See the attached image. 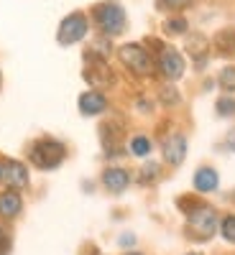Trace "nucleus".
Instances as JSON below:
<instances>
[{
  "instance_id": "1",
  "label": "nucleus",
  "mask_w": 235,
  "mask_h": 255,
  "mask_svg": "<svg viewBox=\"0 0 235 255\" xmlns=\"http://www.w3.org/2000/svg\"><path fill=\"white\" fill-rule=\"evenodd\" d=\"M64 158H67V145L49 135L33 140L28 148V161L41 171H54L56 166L64 163Z\"/></svg>"
},
{
  "instance_id": "2",
  "label": "nucleus",
  "mask_w": 235,
  "mask_h": 255,
  "mask_svg": "<svg viewBox=\"0 0 235 255\" xmlns=\"http://www.w3.org/2000/svg\"><path fill=\"white\" fill-rule=\"evenodd\" d=\"M92 18H95V26L108 36H120L128 26V18H125V10L120 3H115V0H108V3H97L92 8Z\"/></svg>"
},
{
  "instance_id": "3",
  "label": "nucleus",
  "mask_w": 235,
  "mask_h": 255,
  "mask_svg": "<svg viewBox=\"0 0 235 255\" xmlns=\"http://www.w3.org/2000/svg\"><path fill=\"white\" fill-rule=\"evenodd\" d=\"M118 59L120 64L136 77H148L154 72V59L141 44H123L118 49Z\"/></svg>"
},
{
  "instance_id": "4",
  "label": "nucleus",
  "mask_w": 235,
  "mask_h": 255,
  "mask_svg": "<svg viewBox=\"0 0 235 255\" xmlns=\"http://www.w3.org/2000/svg\"><path fill=\"white\" fill-rule=\"evenodd\" d=\"M87 31H90L87 15L79 13V10H74V13H69V15L59 23L56 41H59L61 46H72V44H77V41H82L84 36H87Z\"/></svg>"
},
{
  "instance_id": "5",
  "label": "nucleus",
  "mask_w": 235,
  "mask_h": 255,
  "mask_svg": "<svg viewBox=\"0 0 235 255\" xmlns=\"http://www.w3.org/2000/svg\"><path fill=\"white\" fill-rule=\"evenodd\" d=\"M187 215H189V230L195 232L200 240H207V238L215 235V230H218V212L212 207L200 204L195 209H187Z\"/></svg>"
},
{
  "instance_id": "6",
  "label": "nucleus",
  "mask_w": 235,
  "mask_h": 255,
  "mask_svg": "<svg viewBox=\"0 0 235 255\" xmlns=\"http://www.w3.org/2000/svg\"><path fill=\"white\" fill-rule=\"evenodd\" d=\"M0 186L26 189V186H28V168L20 163V161L0 158Z\"/></svg>"
},
{
  "instance_id": "7",
  "label": "nucleus",
  "mask_w": 235,
  "mask_h": 255,
  "mask_svg": "<svg viewBox=\"0 0 235 255\" xmlns=\"http://www.w3.org/2000/svg\"><path fill=\"white\" fill-rule=\"evenodd\" d=\"M84 59H87V67H84V79H87L92 87H108V84H113V72L108 67V61L95 56V54H84Z\"/></svg>"
},
{
  "instance_id": "8",
  "label": "nucleus",
  "mask_w": 235,
  "mask_h": 255,
  "mask_svg": "<svg viewBox=\"0 0 235 255\" xmlns=\"http://www.w3.org/2000/svg\"><path fill=\"white\" fill-rule=\"evenodd\" d=\"M156 67H159V72L166 77V79H179L182 74H184V56L174 49V46H161L159 49V61H156Z\"/></svg>"
},
{
  "instance_id": "9",
  "label": "nucleus",
  "mask_w": 235,
  "mask_h": 255,
  "mask_svg": "<svg viewBox=\"0 0 235 255\" xmlns=\"http://www.w3.org/2000/svg\"><path fill=\"white\" fill-rule=\"evenodd\" d=\"M161 151H164V161H166V163L182 166L184 158H187V138H184L182 133H172V135L164 140Z\"/></svg>"
},
{
  "instance_id": "10",
  "label": "nucleus",
  "mask_w": 235,
  "mask_h": 255,
  "mask_svg": "<svg viewBox=\"0 0 235 255\" xmlns=\"http://www.w3.org/2000/svg\"><path fill=\"white\" fill-rule=\"evenodd\" d=\"M79 113L84 118H95V115H102L105 110H108V97H105L102 92L97 90H90V92H84L79 95Z\"/></svg>"
},
{
  "instance_id": "11",
  "label": "nucleus",
  "mask_w": 235,
  "mask_h": 255,
  "mask_svg": "<svg viewBox=\"0 0 235 255\" xmlns=\"http://www.w3.org/2000/svg\"><path fill=\"white\" fill-rule=\"evenodd\" d=\"M131 184V174L125 171L123 166H110L102 171V186L110 191V194H123Z\"/></svg>"
},
{
  "instance_id": "12",
  "label": "nucleus",
  "mask_w": 235,
  "mask_h": 255,
  "mask_svg": "<svg viewBox=\"0 0 235 255\" xmlns=\"http://www.w3.org/2000/svg\"><path fill=\"white\" fill-rule=\"evenodd\" d=\"M120 135L123 130L115 125V123H105L100 128V140H102V148H105V156H120L123 151V143H120Z\"/></svg>"
},
{
  "instance_id": "13",
  "label": "nucleus",
  "mask_w": 235,
  "mask_h": 255,
  "mask_svg": "<svg viewBox=\"0 0 235 255\" xmlns=\"http://www.w3.org/2000/svg\"><path fill=\"white\" fill-rule=\"evenodd\" d=\"M192 184H195V189L200 191V194H210V191H218L220 186V176L212 166H200L195 171V179H192Z\"/></svg>"
},
{
  "instance_id": "14",
  "label": "nucleus",
  "mask_w": 235,
  "mask_h": 255,
  "mask_svg": "<svg viewBox=\"0 0 235 255\" xmlns=\"http://www.w3.org/2000/svg\"><path fill=\"white\" fill-rule=\"evenodd\" d=\"M187 54L192 56V61L197 64V69H202L207 64V56H210V49H207V38L202 33H192L187 36Z\"/></svg>"
},
{
  "instance_id": "15",
  "label": "nucleus",
  "mask_w": 235,
  "mask_h": 255,
  "mask_svg": "<svg viewBox=\"0 0 235 255\" xmlns=\"http://www.w3.org/2000/svg\"><path fill=\"white\" fill-rule=\"evenodd\" d=\"M20 209H23V199H20L15 189L0 194V217H15Z\"/></svg>"
},
{
  "instance_id": "16",
  "label": "nucleus",
  "mask_w": 235,
  "mask_h": 255,
  "mask_svg": "<svg viewBox=\"0 0 235 255\" xmlns=\"http://www.w3.org/2000/svg\"><path fill=\"white\" fill-rule=\"evenodd\" d=\"M151 151H154V143L148 135H133L131 143H128V153L136 156V158H146Z\"/></svg>"
},
{
  "instance_id": "17",
  "label": "nucleus",
  "mask_w": 235,
  "mask_h": 255,
  "mask_svg": "<svg viewBox=\"0 0 235 255\" xmlns=\"http://www.w3.org/2000/svg\"><path fill=\"white\" fill-rule=\"evenodd\" d=\"M161 174V166L159 163H143L141 166V171H138V184L148 186V184H154Z\"/></svg>"
},
{
  "instance_id": "18",
  "label": "nucleus",
  "mask_w": 235,
  "mask_h": 255,
  "mask_svg": "<svg viewBox=\"0 0 235 255\" xmlns=\"http://www.w3.org/2000/svg\"><path fill=\"white\" fill-rule=\"evenodd\" d=\"M218 84H220V90L233 95L235 92V67H223L218 74Z\"/></svg>"
},
{
  "instance_id": "19",
  "label": "nucleus",
  "mask_w": 235,
  "mask_h": 255,
  "mask_svg": "<svg viewBox=\"0 0 235 255\" xmlns=\"http://www.w3.org/2000/svg\"><path fill=\"white\" fill-rule=\"evenodd\" d=\"M187 20L182 18V15H174V18H166L164 20V31L169 33V36H182V33H187Z\"/></svg>"
},
{
  "instance_id": "20",
  "label": "nucleus",
  "mask_w": 235,
  "mask_h": 255,
  "mask_svg": "<svg viewBox=\"0 0 235 255\" xmlns=\"http://www.w3.org/2000/svg\"><path fill=\"white\" fill-rule=\"evenodd\" d=\"M195 0H156V8L159 10H172V13H179V10H187L192 8Z\"/></svg>"
},
{
  "instance_id": "21",
  "label": "nucleus",
  "mask_w": 235,
  "mask_h": 255,
  "mask_svg": "<svg viewBox=\"0 0 235 255\" xmlns=\"http://www.w3.org/2000/svg\"><path fill=\"white\" fill-rule=\"evenodd\" d=\"M215 113L220 115V118H233L235 115V97H220L218 100V105H215Z\"/></svg>"
},
{
  "instance_id": "22",
  "label": "nucleus",
  "mask_w": 235,
  "mask_h": 255,
  "mask_svg": "<svg viewBox=\"0 0 235 255\" xmlns=\"http://www.w3.org/2000/svg\"><path fill=\"white\" fill-rule=\"evenodd\" d=\"M220 232H223V238L228 243L235 245V215H225L223 222H220Z\"/></svg>"
},
{
  "instance_id": "23",
  "label": "nucleus",
  "mask_w": 235,
  "mask_h": 255,
  "mask_svg": "<svg viewBox=\"0 0 235 255\" xmlns=\"http://www.w3.org/2000/svg\"><path fill=\"white\" fill-rule=\"evenodd\" d=\"M8 250H10V232L0 227V255H8Z\"/></svg>"
},
{
  "instance_id": "24",
  "label": "nucleus",
  "mask_w": 235,
  "mask_h": 255,
  "mask_svg": "<svg viewBox=\"0 0 235 255\" xmlns=\"http://www.w3.org/2000/svg\"><path fill=\"white\" fill-rule=\"evenodd\" d=\"M161 100H164L166 105H177V102H179V95H177L174 87H164V90H161Z\"/></svg>"
},
{
  "instance_id": "25",
  "label": "nucleus",
  "mask_w": 235,
  "mask_h": 255,
  "mask_svg": "<svg viewBox=\"0 0 235 255\" xmlns=\"http://www.w3.org/2000/svg\"><path fill=\"white\" fill-rule=\"evenodd\" d=\"M225 145H228V151L235 153V128H233V130H228V135H225Z\"/></svg>"
},
{
  "instance_id": "26",
  "label": "nucleus",
  "mask_w": 235,
  "mask_h": 255,
  "mask_svg": "<svg viewBox=\"0 0 235 255\" xmlns=\"http://www.w3.org/2000/svg\"><path fill=\"white\" fill-rule=\"evenodd\" d=\"M133 243H136L133 235H123V238H120V245H133Z\"/></svg>"
},
{
  "instance_id": "27",
  "label": "nucleus",
  "mask_w": 235,
  "mask_h": 255,
  "mask_svg": "<svg viewBox=\"0 0 235 255\" xmlns=\"http://www.w3.org/2000/svg\"><path fill=\"white\" fill-rule=\"evenodd\" d=\"M125 255H141V253H125Z\"/></svg>"
},
{
  "instance_id": "28",
  "label": "nucleus",
  "mask_w": 235,
  "mask_h": 255,
  "mask_svg": "<svg viewBox=\"0 0 235 255\" xmlns=\"http://www.w3.org/2000/svg\"><path fill=\"white\" fill-rule=\"evenodd\" d=\"M187 255H197V253H187Z\"/></svg>"
},
{
  "instance_id": "29",
  "label": "nucleus",
  "mask_w": 235,
  "mask_h": 255,
  "mask_svg": "<svg viewBox=\"0 0 235 255\" xmlns=\"http://www.w3.org/2000/svg\"><path fill=\"white\" fill-rule=\"evenodd\" d=\"M0 82H3V74H0Z\"/></svg>"
}]
</instances>
